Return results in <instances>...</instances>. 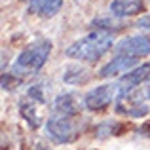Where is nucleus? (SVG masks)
<instances>
[{
	"label": "nucleus",
	"mask_w": 150,
	"mask_h": 150,
	"mask_svg": "<svg viewBox=\"0 0 150 150\" xmlns=\"http://www.w3.org/2000/svg\"><path fill=\"white\" fill-rule=\"evenodd\" d=\"M114 34L105 30H91L89 34L78 38L76 42L65 50V55L74 61L82 63H97L105 53L114 48Z\"/></svg>",
	"instance_id": "1"
},
{
	"label": "nucleus",
	"mask_w": 150,
	"mask_h": 150,
	"mask_svg": "<svg viewBox=\"0 0 150 150\" xmlns=\"http://www.w3.org/2000/svg\"><path fill=\"white\" fill-rule=\"evenodd\" d=\"M51 50H53V44H51V40H48V38H38V40L30 42L17 55V59L13 61V65L10 69V72L15 78H19V80H23L25 76L36 74L48 63Z\"/></svg>",
	"instance_id": "2"
},
{
	"label": "nucleus",
	"mask_w": 150,
	"mask_h": 150,
	"mask_svg": "<svg viewBox=\"0 0 150 150\" xmlns=\"http://www.w3.org/2000/svg\"><path fill=\"white\" fill-rule=\"evenodd\" d=\"M46 135L50 141H53L55 144H69L80 137L84 125L80 124L78 118H69L61 116V114H50V118L46 120Z\"/></svg>",
	"instance_id": "3"
},
{
	"label": "nucleus",
	"mask_w": 150,
	"mask_h": 150,
	"mask_svg": "<svg viewBox=\"0 0 150 150\" xmlns=\"http://www.w3.org/2000/svg\"><path fill=\"white\" fill-rule=\"evenodd\" d=\"M144 97H146V89H144V93L141 89H135V91L125 93V95H118L114 108H116L118 114H122L125 118L143 120L150 112V106L148 103H144Z\"/></svg>",
	"instance_id": "4"
},
{
	"label": "nucleus",
	"mask_w": 150,
	"mask_h": 150,
	"mask_svg": "<svg viewBox=\"0 0 150 150\" xmlns=\"http://www.w3.org/2000/svg\"><path fill=\"white\" fill-rule=\"evenodd\" d=\"M116 97H118L116 84H103L89 89L84 95V106L89 112H99V110H105Z\"/></svg>",
	"instance_id": "5"
},
{
	"label": "nucleus",
	"mask_w": 150,
	"mask_h": 150,
	"mask_svg": "<svg viewBox=\"0 0 150 150\" xmlns=\"http://www.w3.org/2000/svg\"><path fill=\"white\" fill-rule=\"evenodd\" d=\"M114 51L118 55H129V57H135V59L146 57V55H150V36L143 33L124 36L120 42H116Z\"/></svg>",
	"instance_id": "6"
},
{
	"label": "nucleus",
	"mask_w": 150,
	"mask_h": 150,
	"mask_svg": "<svg viewBox=\"0 0 150 150\" xmlns=\"http://www.w3.org/2000/svg\"><path fill=\"white\" fill-rule=\"evenodd\" d=\"M148 80H150V63H143V65L135 67L133 70H129L124 76L118 78L116 82L118 95H125V93L135 91V89H139V86H143Z\"/></svg>",
	"instance_id": "7"
},
{
	"label": "nucleus",
	"mask_w": 150,
	"mask_h": 150,
	"mask_svg": "<svg viewBox=\"0 0 150 150\" xmlns=\"http://www.w3.org/2000/svg\"><path fill=\"white\" fill-rule=\"evenodd\" d=\"M82 105L84 103H80V99H78V95L74 91H63L51 103V112L61 114V116H69V118H80Z\"/></svg>",
	"instance_id": "8"
},
{
	"label": "nucleus",
	"mask_w": 150,
	"mask_h": 150,
	"mask_svg": "<svg viewBox=\"0 0 150 150\" xmlns=\"http://www.w3.org/2000/svg\"><path fill=\"white\" fill-rule=\"evenodd\" d=\"M139 63V59L135 57H129V55H114L112 59H110L108 63H105V65L99 69V72H97V76L99 78H116V76H124L125 72H129V70H133Z\"/></svg>",
	"instance_id": "9"
},
{
	"label": "nucleus",
	"mask_w": 150,
	"mask_h": 150,
	"mask_svg": "<svg viewBox=\"0 0 150 150\" xmlns=\"http://www.w3.org/2000/svg\"><path fill=\"white\" fill-rule=\"evenodd\" d=\"M146 0H112L108 4V13L116 19H127L144 11Z\"/></svg>",
	"instance_id": "10"
},
{
	"label": "nucleus",
	"mask_w": 150,
	"mask_h": 150,
	"mask_svg": "<svg viewBox=\"0 0 150 150\" xmlns=\"http://www.w3.org/2000/svg\"><path fill=\"white\" fill-rule=\"evenodd\" d=\"M63 0H30L29 2V13H38L42 17H53L61 11Z\"/></svg>",
	"instance_id": "11"
},
{
	"label": "nucleus",
	"mask_w": 150,
	"mask_h": 150,
	"mask_svg": "<svg viewBox=\"0 0 150 150\" xmlns=\"http://www.w3.org/2000/svg\"><path fill=\"white\" fill-rule=\"evenodd\" d=\"M91 80V72L82 65H69L63 72V82L69 86H84Z\"/></svg>",
	"instance_id": "12"
},
{
	"label": "nucleus",
	"mask_w": 150,
	"mask_h": 150,
	"mask_svg": "<svg viewBox=\"0 0 150 150\" xmlns=\"http://www.w3.org/2000/svg\"><path fill=\"white\" fill-rule=\"evenodd\" d=\"M19 114H21V118H23V120H25L33 129L40 127L42 122H40V116H38V112H36V105H34L30 99L19 101Z\"/></svg>",
	"instance_id": "13"
},
{
	"label": "nucleus",
	"mask_w": 150,
	"mask_h": 150,
	"mask_svg": "<svg viewBox=\"0 0 150 150\" xmlns=\"http://www.w3.org/2000/svg\"><path fill=\"white\" fill-rule=\"evenodd\" d=\"M122 131V124L116 120H103L95 125V137L97 139H106V137L118 135Z\"/></svg>",
	"instance_id": "14"
},
{
	"label": "nucleus",
	"mask_w": 150,
	"mask_h": 150,
	"mask_svg": "<svg viewBox=\"0 0 150 150\" xmlns=\"http://www.w3.org/2000/svg\"><path fill=\"white\" fill-rule=\"evenodd\" d=\"M116 17H112V15L108 13V17H97L93 19L91 23H89V27H91L93 30H105V33H116L118 29H122V23L120 21H114Z\"/></svg>",
	"instance_id": "15"
},
{
	"label": "nucleus",
	"mask_w": 150,
	"mask_h": 150,
	"mask_svg": "<svg viewBox=\"0 0 150 150\" xmlns=\"http://www.w3.org/2000/svg\"><path fill=\"white\" fill-rule=\"evenodd\" d=\"M27 99H30L33 103H38V105H46V88L44 82H36L33 84L29 89H27Z\"/></svg>",
	"instance_id": "16"
},
{
	"label": "nucleus",
	"mask_w": 150,
	"mask_h": 150,
	"mask_svg": "<svg viewBox=\"0 0 150 150\" xmlns=\"http://www.w3.org/2000/svg\"><path fill=\"white\" fill-rule=\"evenodd\" d=\"M135 27H137V29H139L143 34H148V36H150V13L141 15V17L135 21Z\"/></svg>",
	"instance_id": "17"
},
{
	"label": "nucleus",
	"mask_w": 150,
	"mask_h": 150,
	"mask_svg": "<svg viewBox=\"0 0 150 150\" xmlns=\"http://www.w3.org/2000/svg\"><path fill=\"white\" fill-rule=\"evenodd\" d=\"M146 97L150 99V84H148V88H146Z\"/></svg>",
	"instance_id": "18"
}]
</instances>
